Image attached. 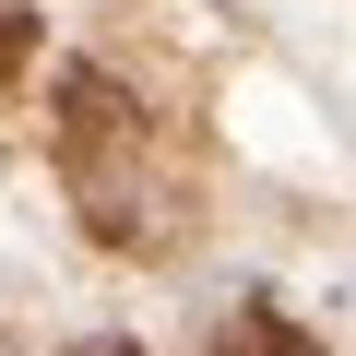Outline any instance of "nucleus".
I'll list each match as a JSON object with an SVG mask.
<instances>
[{
	"label": "nucleus",
	"instance_id": "f03ea898",
	"mask_svg": "<svg viewBox=\"0 0 356 356\" xmlns=\"http://www.w3.org/2000/svg\"><path fill=\"white\" fill-rule=\"evenodd\" d=\"M214 356H321L297 321H273V309H238V332H214Z\"/></svg>",
	"mask_w": 356,
	"mask_h": 356
},
{
	"label": "nucleus",
	"instance_id": "f257e3e1",
	"mask_svg": "<svg viewBox=\"0 0 356 356\" xmlns=\"http://www.w3.org/2000/svg\"><path fill=\"white\" fill-rule=\"evenodd\" d=\"M48 107H60V143H72V154H83V143H131V131H143V95H131L107 60H60Z\"/></svg>",
	"mask_w": 356,
	"mask_h": 356
},
{
	"label": "nucleus",
	"instance_id": "7ed1b4c3",
	"mask_svg": "<svg viewBox=\"0 0 356 356\" xmlns=\"http://www.w3.org/2000/svg\"><path fill=\"white\" fill-rule=\"evenodd\" d=\"M36 60V13H24V0H0V72H24Z\"/></svg>",
	"mask_w": 356,
	"mask_h": 356
},
{
	"label": "nucleus",
	"instance_id": "20e7f679",
	"mask_svg": "<svg viewBox=\"0 0 356 356\" xmlns=\"http://www.w3.org/2000/svg\"><path fill=\"white\" fill-rule=\"evenodd\" d=\"M72 356H143V344H72Z\"/></svg>",
	"mask_w": 356,
	"mask_h": 356
}]
</instances>
